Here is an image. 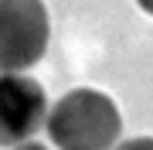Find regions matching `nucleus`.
Here are the masks:
<instances>
[{
    "mask_svg": "<svg viewBox=\"0 0 153 150\" xmlns=\"http://www.w3.org/2000/svg\"><path fill=\"white\" fill-rule=\"evenodd\" d=\"M44 126L58 150H112L123 133V116L105 92L71 89L48 106Z\"/></svg>",
    "mask_w": 153,
    "mask_h": 150,
    "instance_id": "f257e3e1",
    "label": "nucleus"
},
{
    "mask_svg": "<svg viewBox=\"0 0 153 150\" xmlns=\"http://www.w3.org/2000/svg\"><path fill=\"white\" fill-rule=\"evenodd\" d=\"M51 17L44 0H0V75L38 65L48 51Z\"/></svg>",
    "mask_w": 153,
    "mask_h": 150,
    "instance_id": "f03ea898",
    "label": "nucleus"
},
{
    "mask_svg": "<svg viewBox=\"0 0 153 150\" xmlns=\"http://www.w3.org/2000/svg\"><path fill=\"white\" fill-rule=\"evenodd\" d=\"M48 119V96L38 78L17 72L0 75V147H17L34 140Z\"/></svg>",
    "mask_w": 153,
    "mask_h": 150,
    "instance_id": "7ed1b4c3",
    "label": "nucleus"
},
{
    "mask_svg": "<svg viewBox=\"0 0 153 150\" xmlns=\"http://www.w3.org/2000/svg\"><path fill=\"white\" fill-rule=\"evenodd\" d=\"M112 150H153V137H133V140H123V143H116Z\"/></svg>",
    "mask_w": 153,
    "mask_h": 150,
    "instance_id": "20e7f679",
    "label": "nucleus"
},
{
    "mask_svg": "<svg viewBox=\"0 0 153 150\" xmlns=\"http://www.w3.org/2000/svg\"><path fill=\"white\" fill-rule=\"evenodd\" d=\"M10 150H48V147L38 143V140H27V143H17V147H10Z\"/></svg>",
    "mask_w": 153,
    "mask_h": 150,
    "instance_id": "39448f33",
    "label": "nucleus"
},
{
    "mask_svg": "<svg viewBox=\"0 0 153 150\" xmlns=\"http://www.w3.org/2000/svg\"><path fill=\"white\" fill-rule=\"evenodd\" d=\"M136 4H140V10H143V14H150V17H153V0H136Z\"/></svg>",
    "mask_w": 153,
    "mask_h": 150,
    "instance_id": "423d86ee",
    "label": "nucleus"
}]
</instances>
